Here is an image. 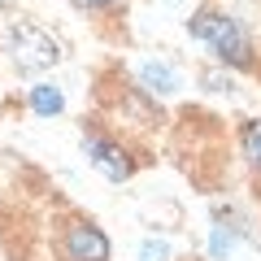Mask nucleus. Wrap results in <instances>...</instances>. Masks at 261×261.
<instances>
[{"mask_svg":"<svg viewBox=\"0 0 261 261\" xmlns=\"http://www.w3.org/2000/svg\"><path fill=\"white\" fill-rule=\"evenodd\" d=\"M187 31H192V39L209 44L214 57L226 61V65H248L252 61V44H248V35H244V27L235 18H226V13H196V18L187 22Z\"/></svg>","mask_w":261,"mask_h":261,"instance_id":"nucleus-1","label":"nucleus"},{"mask_svg":"<svg viewBox=\"0 0 261 261\" xmlns=\"http://www.w3.org/2000/svg\"><path fill=\"white\" fill-rule=\"evenodd\" d=\"M13 61L22 70H48V65L61 61V44L48 31L31 27V22H18L13 27Z\"/></svg>","mask_w":261,"mask_h":261,"instance_id":"nucleus-2","label":"nucleus"},{"mask_svg":"<svg viewBox=\"0 0 261 261\" xmlns=\"http://www.w3.org/2000/svg\"><path fill=\"white\" fill-rule=\"evenodd\" d=\"M61 252H65V261H109V240L92 222H70L65 240H61Z\"/></svg>","mask_w":261,"mask_h":261,"instance_id":"nucleus-3","label":"nucleus"},{"mask_svg":"<svg viewBox=\"0 0 261 261\" xmlns=\"http://www.w3.org/2000/svg\"><path fill=\"white\" fill-rule=\"evenodd\" d=\"M83 157L92 161V170H100L109 183H126V178H130V161H126V152H122L113 140L83 135Z\"/></svg>","mask_w":261,"mask_h":261,"instance_id":"nucleus-4","label":"nucleus"},{"mask_svg":"<svg viewBox=\"0 0 261 261\" xmlns=\"http://www.w3.org/2000/svg\"><path fill=\"white\" fill-rule=\"evenodd\" d=\"M140 83L148 87L152 96H170V92H178V74L170 70L166 61H144V65H140Z\"/></svg>","mask_w":261,"mask_h":261,"instance_id":"nucleus-5","label":"nucleus"},{"mask_svg":"<svg viewBox=\"0 0 261 261\" xmlns=\"http://www.w3.org/2000/svg\"><path fill=\"white\" fill-rule=\"evenodd\" d=\"M31 109L39 113V118H57V113L65 109V96L57 83H35L31 87Z\"/></svg>","mask_w":261,"mask_h":261,"instance_id":"nucleus-6","label":"nucleus"},{"mask_svg":"<svg viewBox=\"0 0 261 261\" xmlns=\"http://www.w3.org/2000/svg\"><path fill=\"white\" fill-rule=\"evenodd\" d=\"M244 157H248L252 166L261 170V118H257V122H248V126H244Z\"/></svg>","mask_w":261,"mask_h":261,"instance_id":"nucleus-7","label":"nucleus"},{"mask_svg":"<svg viewBox=\"0 0 261 261\" xmlns=\"http://www.w3.org/2000/svg\"><path fill=\"white\" fill-rule=\"evenodd\" d=\"M231 231H226V226H214V257H226V252H231Z\"/></svg>","mask_w":261,"mask_h":261,"instance_id":"nucleus-8","label":"nucleus"},{"mask_svg":"<svg viewBox=\"0 0 261 261\" xmlns=\"http://www.w3.org/2000/svg\"><path fill=\"white\" fill-rule=\"evenodd\" d=\"M140 257H144V261H166L170 248H166V244H152V240H148V244L140 248Z\"/></svg>","mask_w":261,"mask_h":261,"instance_id":"nucleus-9","label":"nucleus"},{"mask_svg":"<svg viewBox=\"0 0 261 261\" xmlns=\"http://www.w3.org/2000/svg\"><path fill=\"white\" fill-rule=\"evenodd\" d=\"M74 5H79V9H109L113 0H74Z\"/></svg>","mask_w":261,"mask_h":261,"instance_id":"nucleus-10","label":"nucleus"}]
</instances>
